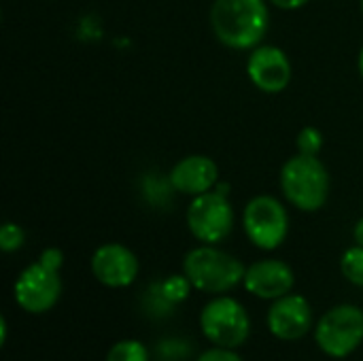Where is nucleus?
<instances>
[{"label": "nucleus", "instance_id": "nucleus-1", "mask_svg": "<svg viewBox=\"0 0 363 361\" xmlns=\"http://www.w3.org/2000/svg\"><path fill=\"white\" fill-rule=\"evenodd\" d=\"M211 28L217 40L236 51H251L262 45L270 28L266 0H215Z\"/></svg>", "mask_w": 363, "mask_h": 361}, {"label": "nucleus", "instance_id": "nucleus-2", "mask_svg": "<svg viewBox=\"0 0 363 361\" xmlns=\"http://www.w3.org/2000/svg\"><path fill=\"white\" fill-rule=\"evenodd\" d=\"M330 172L319 155L298 153L281 168V191L285 200L304 213L321 211L330 198Z\"/></svg>", "mask_w": 363, "mask_h": 361}, {"label": "nucleus", "instance_id": "nucleus-3", "mask_svg": "<svg viewBox=\"0 0 363 361\" xmlns=\"http://www.w3.org/2000/svg\"><path fill=\"white\" fill-rule=\"evenodd\" d=\"M247 268L242 262L215 245H200L183 260V274L204 294H225L245 281Z\"/></svg>", "mask_w": 363, "mask_h": 361}, {"label": "nucleus", "instance_id": "nucleus-4", "mask_svg": "<svg viewBox=\"0 0 363 361\" xmlns=\"http://www.w3.org/2000/svg\"><path fill=\"white\" fill-rule=\"evenodd\" d=\"M234 206L230 194L221 189H211L202 196H196L187 206V228L196 240L202 245H219L234 230Z\"/></svg>", "mask_w": 363, "mask_h": 361}, {"label": "nucleus", "instance_id": "nucleus-5", "mask_svg": "<svg viewBox=\"0 0 363 361\" xmlns=\"http://www.w3.org/2000/svg\"><path fill=\"white\" fill-rule=\"evenodd\" d=\"M242 228L247 238L262 251L279 249L289 234V213L274 196H255L242 211Z\"/></svg>", "mask_w": 363, "mask_h": 361}, {"label": "nucleus", "instance_id": "nucleus-6", "mask_svg": "<svg viewBox=\"0 0 363 361\" xmlns=\"http://www.w3.org/2000/svg\"><path fill=\"white\" fill-rule=\"evenodd\" d=\"M315 340L325 355L334 360L349 357L363 343V311L353 304L330 309L317 323Z\"/></svg>", "mask_w": 363, "mask_h": 361}, {"label": "nucleus", "instance_id": "nucleus-7", "mask_svg": "<svg viewBox=\"0 0 363 361\" xmlns=\"http://www.w3.org/2000/svg\"><path fill=\"white\" fill-rule=\"evenodd\" d=\"M202 334L223 349H238L251 334V321L245 306L228 296L211 300L200 313Z\"/></svg>", "mask_w": 363, "mask_h": 361}, {"label": "nucleus", "instance_id": "nucleus-8", "mask_svg": "<svg viewBox=\"0 0 363 361\" xmlns=\"http://www.w3.org/2000/svg\"><path fill=\"white\" fill-rule=\"evenodd\" d=\"M13 296L19 309H23L26 313L40 315V313L51 311L62 296L60 270H51L40 262L30 264L17 277Z\"/></svg>", "mask_w": 363, "mask_h": 361}, {"label": "nucleus", "instance_id": "nucleus-9", "mask_svg": "<svg viewBox=\"0 0 363 361\" xmlns=\"http://www.w3.org/2000/svg\"><path fill=\"white\" fill-rule=\"evenodd\" d=\"M249 81L264 94H281L291 83L289 55L277 45H259L251 49L247 60Z\"/></svg>", "mask_w": 363, "mask_h": 361}, {"label": "nucleus", "instance_id": "nucleus-10", "mask_svg": "<svg viewBox=\"0 0 363 361\" xmlns=\"http://www.w3.org/2000/svg\"><path fill=\"white\" fill-rule=\"evenodd\" d=\"M138 268L140 266L134 251L119 243L102 245L91 255V272L104 287H130L138 277Z\"/></svg>", "mask_w": 363, "mask_h": 361}, {"label": "nucleus", "instance_id": "nucleus-11", "mask_svg": "<svg viewBox=\"0 0 363 361\" xmlns=\"http://www.w3.org/2000/svg\"><path fill=\"white\" fill-rule=\"evenodd\" d=\"M266 321L268 330L279 340H300L313 326V309L304 296L287 294L272 302Z\"/></svg>", "mask_w": 363, "mask_h": 361}, {"label": "nucleus", "instance_id": "nucleus-12", "mask_svg": "<svg viewBox=\"0 0 363 361\" xmlns=\"http://www.w3.org/2000/svg\"><path fill=\"white\" fill-rule=\"evenodd\" d=\"M168 183L177 194L196 198L217 187L219 168L208 155H187L172 166Z\"/></svg>", "mask_w": 363, "mask_h": 361}, {"label": "nucleus", "instance_id": "nucleus-13", "mask_svg": "<svg viewBox=\"0 0 363 361\" xmlns=\"http://www.w3.org/2000/svg\"><path fill=\"white\" fill-rule=\"evenodd\" d=\"M245 289L262 300H279L291 294L296 285L294 270L281 260H262L247 268Z\"/></svg>", "mask_w": 363, "mask_h": 361}, {"label": "nucleus", "instance_id": "nucleus-14", "mask_svg": "<svg viewBox=\"0 0 363 361\" xmlns=\"http://www.w3.org/2000/svg\"><path fill=\"white\" fill-rule=\"evenodd\" d=\"M194 285L189 283V279L185 274H172L160 283H155V289L160 291V296L168 302V304H181L183 300H187L189 296V289Z\"/></svg>", "mask_w": 363, "mask_h": 361}, {"label": "nucleus", "instance_id": "nucleus-15", "mask_svg": "<svg viewBox=\"0 0 363 361\" xmlns=\"http://www.w3.org/2000/svg\"><path fill=\"white\" fill-rule=\"evenodd\" d=\"M340 270L347 281L363 287V247L355 245L345 251V255L340 257Z\"/></svg>", "mask_w": 363, "mask_h": 361}, {"label": "nucleus", "instance_id": "nucleus-16", "mask_svg": "<svg viewBox=\"0 0 363 361\" xmlns=\"http://www.w3.org/2000/svg\"><path fill=\"white\" fill-rule=\"evenodd\" d=\"M106 361H149V351L138 340H121L111 347Z\"/></svg>", "mask_w": 363, "mask_h": 361}, {"label": "nucleus", "instance_id": "nucleus-17", "mask_svg": "<svg viewBox=\"0 0 363 361\" xmlns=\"http://www.w3.org/2000/svg\"><path fill=\"white\" fill-rule=\"evenodd\" d=\"M298 153H304V155H319L321 149H323V132L319 128H302L300 134H298Z\"/></svg>", "mask_w": 363, "mask_h": 361}, {"label": "nucleus", "instance_id": "nucleus-18", "mask_svg": "<svg viewBox=\"0 0 363 361\" xmlns=\"http://www.w3.org/2000/svg\"><path fill=\"white\" fill-rule=\"evenodd\" d=\"M26 243V232L17 226V223H4L0 228V249L4 253H13L19 251Z\"/></svg>", "mask_w": 363, "mask_h": 361}, {"label": "nucleus", "instance_id": "nucleus-19", "mask_svg": "<svg viewBox=\"0 0 363 361\" xmlns=\"http://www.w3.org/2000/svg\"><path fill=\"white\" fill-rule=\"evenodd\" d=\"M198 361H242V357L238 353H234L232 349H223V347H215L204 351Z\"/></svg>", "mask_w": 363, "mask_h": 361}, {"label": "nucleus", "instance_id": "nucleus-20", "mask_svg": "<svg viewBox=\"0 0 363 361\" xmlns=\"http://www.w3.org/2000/svg\"><path fill=\"white\" fill-rule=\"evenodd\" d=\"M38 262H40V264H45V266H47V268H51V270H62L64 253H62L60 249H55V247H49V249H45V251L40 253Z\"/></svg>", "mask_w": 363, "mask_h": 361}, {"label": "nucleus", "instance_id": "nucleus-21", "mask_svg": "<svg viewBox=\"0 0 363 361\" xmlns=\"http://www.w3.org/2000/svg\"><path fill=\"white\" fill-rule=\"evenodd\" d=\"M268 2L277 9H283V11H296V9L306 6L311 0H268Z\"/></svg>", "mask_w": 363, "mask_h": 361}, {"label": "nucleus", "instance_id": "nucleus-22", "mask_svg": "<svg viewBox=\"0 0 363 361\" xmlns=\"http://www.w3.org/2000/svg\"><path fill=\"white\" fill-rule=\"evenodd\" d=\"M353 238H355V245L363 247V217L355 223V228H353Z\"/></svg>", "mask_w": 363, "mask_h": 361}, {"label": "nucleus", "instance_id": "nucleus-23", "mask_svg": "<svg viewBox=\"0 0 363 361\" xmlns=\"http://www.w3.org/2000/svg\"><path fill=\"white\" fill-rule=\"evenodd\" d=\"M6 334H9V330H6V319L0 317V345L6 343Z\"/></svg>", "mask_w": 363, "mask_h": 361}, {"label": "nucleus", "instance_id": "nucleus-24", "mask_svg": "<svg viewBox=\"0 0 363 361\" xmlns=\"http://www.w3.org/2000/svg\"><path fill=\"white\" fill-rule=\"evenodd\" d=\"M357 68H359V74H362L363 79V47L362 51H359V55H357Z\"/></svg>", "mask_w": 363, "mask_h": 361}, {"label": "nucleus", "instance_id": "nucleus-25", "mask_svg": "<svg viewBox=\"0 0 363 361\" xmlns=\"http://www.w3.org/2000/svg\"><path fill=\"white\" fill-rule=\"evenodd\" d=\"M362 13H363V0H362Z\"/></svg>", "mask_w": 363, "mask_h": 361}]
</instances>
